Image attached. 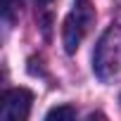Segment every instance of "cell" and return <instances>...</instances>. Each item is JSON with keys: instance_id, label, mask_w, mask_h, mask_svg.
I'll return each instance as SVG.
<instances>
[{"instance_id": "6da1fadb", "label": "cell", "mask_w": 121, "mask_h": 121, "mask_svg": "<svg viewBox=\"0 0 121 121\" xmlns=\"http://www.w3.org/2000/svg\"><path fill=\"white\" fill-rule=\"evenodd\" d=\"M93 69L102 81H114L121 76V26L112 24L93 55Z\"/></svg>"}, {"instance_id": "7a4b0ae2", "label": "cell", "mask_w": 121, "mask_h": 121, "mask_svg": "<svg viewBox=\"0 0 121 121\" xmlns=\"http://www.w3.org/2000/svg\"><path fill=\"white\" fill-rule=\"evenodd\" d=\"M95 22V7L90 0H76L71 5V12L64 19V29H62V40H64V50L69 55H74L78 50V45L83 43L86 33L90 31Z\"/></svg>"}, {"instance_id": "3957f363", "label": "cell", "mask_w": 121, "mask_h": 121, "mask_svg": "<svg viewBox=\"0 0 121 121\" xmlns=\"http://www.w3.org/2000/svg\"><path fill=\"white\" fill-rule=\"evenodd\" d=\"M33 93L26 88H10L0 102V119L3 121H24L31 114Z\"/></svg>"}, {"instance_id": "277c9868", "label": "cell", "mask_w": 121, "mask_h": 121, "mask_svg": "<svg viewBox=\"0 0 121 121\" xmlns=\"http://www.w3.org/2000/svg\"><path fill=\"white\" fill-rule=\"evenodd\" d=\"M45 119L48 121H71V119H76V109L71 107V104H62V107H55V109H50L48 114H45Z\"/></svg>"}, {"instance_id": "5b68a950", "label": "cell", "mask_w": 121, "mask_h": 121, "mask_svg": "<svg viewBox=\"0 0 121 121\" xmlns=\"http://www.w3.org/2000/svg\"><path fill=\"white\" fill-rule=\"evenodd\" d=\"M17 10H19V0H3V17H5L7 24L12 22V17H14Z\"/></svg>"}, {"instance_id": "8992f818", "label": "cell", "mask_w": 121, "mask_h": 121, "mask_svg": "<svg viewBox=\"0 0 121 121\" xmlns=\"http://www.w3.org/2000/svg\"><path fill=\"white\" fill-rule=\"evenodd\" d=\"M36 3H40V5H48V3H52V0H36Z\"/></svg>"}]
</instances>
